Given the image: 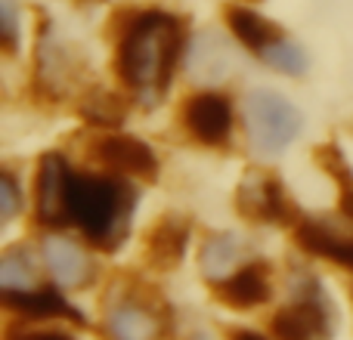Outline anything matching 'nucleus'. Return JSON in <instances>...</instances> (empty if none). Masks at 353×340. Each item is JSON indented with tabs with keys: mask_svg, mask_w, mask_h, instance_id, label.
<instances>
[{
	"mask_svg": "<svg viewBox=\"0 0 353 340\" xmlns=\"http://www.w3.org/2000/svg\"><path fill=\"white\" fill-rule=\"evenodd\" d=\"M180 47L183 22L176 16L161 10L130 12L118 37V78L143 99L155 103L171 81Z\"/></svg>",
	"mask_w": 353,
	"mask_h": 340,
	"instance_id": "nucleus-1",
	"label": "nucleus"
},
{
	"mask_svg": "<svg viewBox=\"0 0 353 340\" xmlns=\"http://www.w3.org/2000/svg\"><path fill=\"white\" fill-rule=\"evenodd\" d=\"M137 192L118 173H68L65 213L68 223L99 251H115L130 229Z\"/></svg>",
	"mask_w": 353,
	"mask_h": 340,
	"instance_id": "nucleus-2",
	"label": "nucleus"
},
{
	"mask_svg": "<svg viewBox=\"0 0 353 340\" xmlns=\"http://www.w3.org/2000/svg\"><path fill=\"white\" fill-rule=\"evenodd\" d=\"M245 134L261 155H282L301 134V111L273 90H254L245 99Z\"/></svg>",
	"mask_w": 353,
	"mask_h": 340,
	"instance_id": "nucleus-3",
	"label": "nucleus"
},
{
	"mask_svg": "<svg viewBox=\"0 0 353 340\" xmlns=\"http://www.w3.org/2000/svg\"><path fill=\"white\" fill-rule=\"evenodd\" d=\"M236 207L245 220H254V223L285 226L298 220V211L288 201L285 186L273 173H263V170H251V173L242 176L236 192Z\"/></svg>",
	"mask_w": 353,
	"mask_h": 340,
	"instance_id": "nucleus-4",
	"label": "nucleus"
},
{
	"mask_svg": "<svg viewBox=\"0 0 353 340\" xmlns=\"http://www.w3.org/2000/svg\"><path fill=\"white\" fill-rule=\"evenodd\" d=\"M81 62L74 56V50L65 43V37L53 28L43 25L41 37H37V53H34V84L37 90H43L50 99H62L68 93V87L78 81Z\"/></svg>",
	"mask_w": 353,
	"mask_h": 340,
	"instance_id": "nucleus-5",
	"label": "nucleus"
},
{
	"mask_svg": "<svg viewBox=\"0 0 353 340\" xmlns=\"http://www.w3.org/2000/svg\"><path fill=\"white\" fill-rule=\"evenodd\" d=\"M180 121L186 127V134L201 146H230L232 136V103L223 93L201 90L183 103Z\"/></svg>",
	"mask_w": 353,
	"mask_h": 340,
	"instance_id": "nucleus-6",
	"label": "nucleus"
},
{
	"mask_svg": "<svg viewBox=\"0 0 353 340\" xmlns=\"http://www.w3.org/2000/svg\"><path fill=\"white\" fill-rule=\"evenodd\" d=\"M276 337H323L332 331V310L325 304V294L313 279L307 288H294V304L279 310L270 322Z\"/></svg>",
	"mask_w": 353,
	"mask_h": 340,
	"instance_id": "nucleus-7",
	"label": "nucleus"
},
{
	"mask_svg": "<svg viewBox=\"0 0 353 340\" xmlns=\"http://www.w3.org/2000/svg\"><path fill=\"white\" fill-rule=\"evenodd\" d=\"M90 158L118 176L152 182L159 176V158L137 136H99L90 142Z\"/></svg>",
	"mask_w": 353,
	"mask_h": 340,
	"instance_id": "nucleus-8",
	"label": "nucleus"
},
{
	"mask_svg": "<svg viewBox=\"0 0 353 340\" xmlns=\"http://www.w3.org/2000/svg\"><path fill=\"white\" fill-rule=\"evenodd\" d=\"M294 242L313 257L344 266L353 273V229H341L332 220L298 217L294 220Z\"/></svg>",
	"mask_w": 353,
	"mask_h": 340,
	"instance_id": "nucleus-9",
	"label": "nucleus"
},
{
	"mask_svg": "<svg viewBox=\"0 0 353 340\" xmlns=\"http://www.w3.org/2000/svg\"><path fill=\"white\" fill-rule=\"evenodd\" d=\"M68 161L50 152L41 158L34 182V217L41 226H68L65 213V189H68Z\"/></svg>",
	"mask_w": 353,
	"mask_h": 340,
	"instance_id": "nucleus-10",
	"label": "nucleus"
},
{
	"mask_svg": "<svg viewBox=\"0 0 353 340\" xmlns=\"http://www.w3.org/2000/svg\"><path fill=\"white\" fill-rule=\"evenodd\" d=\"M214 297L220 304L232 306V310H257L273 297V279H270V266L263 260L245 263V266L232 269L226 279L214 281Z\"/></svg>",
	"mask_w": 353,
	"mask_h": 340,
	"instance_id": "nucleus-11",
	"label": "nucleus"
},
{
	"mask_svg": "<svg viewBox=\"0 0 353 340\" xmlns=\"http://www.w3.org/2000/svg\"><path fill=\"white\" fill-rule=\"evenodd\" d=\"M232 65H236V56H232L230 41L217 34V31H201V34L192 37L186 53V72L195 84L205 87H217L223 84L232 74Z\"/></svg>",
	"mask_w": 353,
	"mask_h": 340,
	"instance_id": "nucleus-12",
	"label": "nucleus"
},
{
	"mask_svg": "<svg viewBox=\"0 0 353 340\" xmlns=\"http://www.w3.org/2000/svg\"><path fill=\"white\" fill-rule=\"evenodd\" d=\"M0 300L10 312L22 316L25 322H41V325H53L56 319H68L74 325H84V316L62 297L53 288H31V291H0Z\"/></svg>",
	"mask_w": 353,
	"mask_h": 340,
	"instance_id": "nucleus-13",
	"label": "nucleus"
},
{
	"mask_svg": "<svg viewBox=\"0 0 353 340\" xmlns=\"http://www.w3.org/2000/svg\"><path fill=\"white\" fill-rule=\"evenodd\" d=\"M41 257L47 273L62 288H84L93 279V260L78 242L62 235H47L41 242Z\"/></svg>",
	"mask_w": 353,
	"mask_h": 340,
	"instance_id": "nucleus-14",
	"label": "nucleus"
},
{
	"mask_svg": "<svg viewBox=\"0 0 353 340\" xmlns=\"http://www.w3.org/2000/svg\"><path fill=\"white\" fill-rule=\"evenodd\" d=\"M165 331L161 316L152 304L140 297H121L109 310V334L112 337H159Z\"/></svg>",
	"mask_w": 353,
	"mask_h": 340,
	"instance_id": "nucleus-15",
	"label": "nucleus"
},
{
	"mask_svg": "<svg viewBox=\"0 0 353 340\" xmlns=\"http://www.w3.org/2000/svg\"><path fill=\"white\" fill-rule=\"evenodd\" d=\"M186 238H189V226L180 217L168 213L159 223L149 229L146 235V260L155 269H174L183 260V251H186Z\"/></svg>",
	"mask_w": 353,
	"mask_h": 340,
	"instance_id": "nucleus-16",
	"label": "nucleus"
},
{
	"mask_svg": "<svg viewBox=\"0 0 353 340\" xmlns=\"http://www.w3.org/2000/svg\"><path fill=\"white\" fill-rule=\"evenodd\" d=\"M226 25H230V34L254 56H261L270 43H276L282 37L279 25L267 22L261 12L248 10V6H226Z\"/></svg>",
	"mask_w": 353,
	"mask_h": 340,
	"instance_id": "nucleus-17",
	"label": "nucleus"
},
{
	"mask_svg": "<svg viewBox=\"0 0 353 340\" xmlns=\"http://www.w3.org/2000/svg\"><path fill=\"white\" fill-rule=\"evenodd\" d=\"M239 254H242V244L232 232H217V235H208L201 242V251H199V266L205 273V279L211 281H220L236 269L239 263Z\"/></svg>",
	"mask_w": 353,
	"mask_h": 340,
	"instance_id": "nucleus-18",
	"label": "nucleus"
},
{
	"mask_svg": "<svg viewBox=\"0 0 353 340\" xmlns=\"http://www.w3.org/2000/svg\"><path fill=\"white\" fill-rule=\"evenodd\" d=\"M37 263L22 244L6 248L0 257V291H31L37 288Z\"/></svg>",
	"mask_w": 353,
	"mask_h": 340,
	"instance_id": "nucleus-19",
	"label": "nucleus"
},
{
	"mask_svg": "<svg viewBox=\"0 0 353 340\" xmlns=\"http://www.w3.org/2000/svg\"><path fill=\"white\" fill-rule=\"evenodd\" d=\"M261 59L267 62L270 68H276V72L288 74V78H301V74H307V65H310L304 47H298L294 41H288L285 34H282L276 43H270V47L261 53Z\"/></svg>",
	"mask_w": 353,
	"mask_h": 340,
	"instance_id": "nucleus-20",
	"label": "nucleus"
},
{
	"mask_svg": "<svg viewBox=\"0 0 353 340\" xmlns=\"http://www.w3.org/2000/svg\"><path fill=\"white\" fill-rule=\"evenodd\" d=\"M81 115L90 124H99V127H115V124L124 121V103L109 90H90L84 99H81Z\"/></svg>",
	"mask_w": 353,
	"mask_h": 340,
	"instance_id": "nucleus-21",
	"label": "nucleus"
},
{
	"mask_svg": "<svg viewBox=\"0 0 353 340\" xmlns=\"http://www.w3.org/2000/svg\"><path fill=\"white\" fill-rule=\"evenodd\" d=\"M0 201H3V226L10 223V220H16L19 213V182L16 176H12V170H3V180H0Z\"/></svg>",
	"mask_w": 353,
	"mask_h": 340,
	"instance_id": "nucleus-22",
	"label": "nucleus"
},
{
	"mask_svg": "<svg viewBox=\"0 0 353 340\" xmlns=\"http://www.w3.org/2000/svg\"><path fill=\"white\" fill-rule=\"evenodd\" d=\"M0 25H3V47L16 50L19 41V10H16V0H0Z\"/></svg>",
	"mask_w": 353,
	"mask_h": 340,
	"instance_id": "nucleus-23",
	"label": "nucleus"
}]
</instances>
